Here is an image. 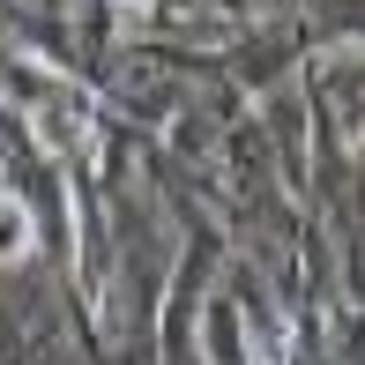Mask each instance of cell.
<instances>
[{
	"mask_svg": "<svg viewBox=\"0 0 365 365\" xmlns=\"http://www.w3.org/2000/svg\"><path fill=\"white\" fill-rule=\"evenodd\" d=\"M23 254H30V217L0 194V261H23Z\"/></svg>",
	"mask_w": 365,
	"mask_h": 365,
	"instance_id": "cell-1",
	"label": "cell"
}]
</instances>
